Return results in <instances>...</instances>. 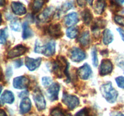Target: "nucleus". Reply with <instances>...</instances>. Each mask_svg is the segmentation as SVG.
<instances>
[{
    "label": "nucleus",
    "mask_w": 124,
    "mask_h": 116,
    "mask_svg": "<svg viewBox=\"0 0 124 116\" xmlns=\"http://www.w3.org/2000/svg\"><path fill=\"white\" fill-rule=\"evenodd\" d=\"M27 95H28L27 91H23L20 93V94H19V97H20L24 98V97H26Z\"/></svg>",
    "instance_id": "ea45409f"
},
{
    "label": "nucleus",
    "mask_w": 124,
    "mask_h": 116,
    "mask_svg": "<svg viewBox=\"0 0 124 116\" xmlns=\"http://www.w3.org/2000/svg\"><path fill=\"white\" fill-rule=\"evenodd\" d=\"M105 0H97L94 6V10L96 13L98 14H101L104 11L105 7Z\"/></svg>",
    "instance_id": "aec40b11"
},
{
    "label": "nucleus",
    "mask_w": 124,
    "mask_h": 116,
    "mask_svg": "<svg viewBox=\"0 0 124 116\" xmlns=\"http://www.w3.org/2000/svg\"><path fill=\"white\" fill-rule=\"evenodd\" d=\"M2 86H1V85H0V94H1V91H2Z\"/></svg>",
    "instance_id": "09e8293b"
},
{
    "label": "nucleus",
    "mask_w": 124,
    "mask_h": 116,
    "mask_svg": "<svg viewBox=\"0 0 124 116\" xmlns=\"http://www.w3.org/2000/svg\"><path fill=\"white\" fill-rule=\"evenodd\" d=\"M1 22H2V16H1V14L0 13V24L1 23Z\"/></svg>",
    "instance_id": "de8ad7c7"
},
{
    "label": "nucleus",
    "mask_w": 124,
    "mask_h": 116,
    "mask_svg": "<svg viewBox=\"0 0 124 116\" xmlns=\"http://www.w3.org/2000/svg\"><path fill=\"white\" fill-rule=\"evenodd\" d=\"M67 116H71V115L70 114L67 113Z\"/></svg>",
    "instance_id": "8fccbe9b"
},
{
    "label": "nucleus",
    "mask_w": 124,
    "mask_h": 116,
    "mask_svg": "<svg viewBox=\"0 0 124 116\" xmlns=\"http://www.w3.org/2000/svg\"><path fill=\"white\" fill-rule=\"evenodd\" d=\"M52 80L50 77H43L42 78V83L44 87H49L52 83Z\"/></svg>",
    "instance_id": "473e14b6"
},
{
    "label": "nucleus",
    "mask_w": 124,
    "mask_h": 116,
    "mask_svg": "<svg viewBox=\"0 0 124 116\" xmlns=\"http://www.w3.org/2000/svg\"><path fill=\"white\" fill-rule=\"evenodd\" d=\"M44 45H41L38 41H36L35 47V52L36 53H42Z\"/></svg>",
    "instance_id": "f704fd0d"
},
{
    "label": "nucleus",
    "mask_w": 124,
    "mask_h": 116,
    "mask_svg": "<svg viewBox=\"0 0 124 116\" xmlns=\"http://www.w3.org/2000/svg\"><path fill=\"white\" fill-rule=\"evenodd\" d=\"M62 101L70 110L74 109L79 105V100L77 97L65 93L63 94Z\"/></svg>",
    "instance_id": "20e7f679"
},
{
    "label": "nucleus",
    "mask_w": 124,
    "mask_h": 116,
    "mask_svg": "<svg viewBox=\"0 0 124 116\" xmlns=\"http://www.w3.org/2000/svg\"><path fill=\"white\" fill-rule=\"evenodd\" d=\"M42 59L41 58H38L37 59H32V58L26 57L25 59V64L27 68L30 71H35L41 65Z\"/></svg>",
    "instance_id": "9d476101"
},
{
    "label": "nucleus",
    "mask_w": 124,
    "mask_h": 116,
    "mask_svg": "<svg viewBox=\"0 0 124 116\" xmlns=\"http://www.w3.org/2000/svg\"><path fill=\"white\" fill-rule=\"evenodd\" d=\"M78 34V29L75 27H70L66 30L67 36L70 39L75 38Z\"/></svg>",
    "instance_id": "393cba45"
},
{
    "label": "nucleus",
    "mask_w": 124,
    "mask_h": 116,
    "mask_svg": "<svg viewBox=\"0 0 124 116\" xmlns=\"http://www.w3.org/2000/svg\"><path fill=\"white\" fill-rule=\"evenodd\" d=\"M117 31L119 33V35L121 36V38H122V41H124V30L123 29H121V28H117Z\"/></svg>",
    "instance_id": "4c0bfd02"
},
{
    "label": "nucleus",
    "mask_w": 124,
    "mask_h": 116,
    "mask_svg": "<svg viewBox=\"0 0 124 116\" xmlns=\"http://www.w3.org/2000/svg\"><path fill=\"white\" fill-rule=\"evenodd\" d=\"M14 64L16 68H19L23 65V60L21 59H17L14 62Z\"/></svg>",
    "instance_id": "c9c22d12"
},
{
    "label": "nucleus",
    "mask_w": 124,
    "mask_h": 116,
    "mask_svg": "<svg viewBox=\"0 0 124 116\" xmlns=\"http://www.w3.org/2000/svg\"><path fill=\"white\" fill-rule=\"evenodd\" d=\"M78 41L84 47L88 46L90 44V41L89 32L88 31H85L82 33L81 36L79 37Z\"/></svg>",
    "instance_id": "6ab92c4d"
},
{
    "label": "nucleus",
    "mask_w": 124,
    "mask_h": 116,
    "mask_svg": "<svg viewBox=\"0 0 124 116\" xmlns=\"http://www.w3.org/2000/svg\"><path fill=\"white\" fill-rule=\"evenodd\" d=\"M6 4V0H0V7L5 6Z\"/></svg>",
    "instance_id": "37998d69"
},
{
    "label": "nucleus",
    "mask_w": 124,
    "mask_h": 116,
    "mask_svg": "<svg viewBox=\"0 0 124 116\" xmlns=\"http://www.w3.org/2000/svg\"><path fill=\"white\" fill-rule=\"evenodd\" d=\"M54 14V10L53 7L46 8L42 13L39 15L38 19L42 22H46L51 20Z\"/></svg>",
    "instance_id": "9b49d317"
},
{
    "label": "nucleus",
    "mask_w": 124,
    "mask_h": 116,
    "mask_svg": "<svg viewBox=\"0 0 124 116\" xmlns=\"http://www.w3.org/2000/svg\"><path fill=\"white\" fill-rule=\"evenodd\" d=\"M29 84V79L25 76H19L13 79V86L16 89H23L28 87Z\"/></svg>",
    "instance_id": "6e6552de"
},
{
    "label": "nucleus",
    "mask_w": 124,
    "mask_h": 116,
    "mask_svg": "<svg viewBox=\"0 0 124 116\" xmlns=\"http://www.w3.org/2000/svg\"><path fill=\"white\" fill-rule=\"evenodd\" d=\"M65 24L67 26L72 27L73 25H75L76 23L78 22L79 18L78 14L75 12H72L68 15L66 16L65 18Z\"/></svg>",
    "instance_id": "a211bd4d"
},
{
    "label": "nucleus",
    "mask_w": 124,
    "mask_h": 116,
    "mask_svg": "<svg viewBox=\"0 0 124 116\" xmlns=\"http://www.w3.org/2000/svg\"><path fill=\"white\" fill-rule=\"evenodd\" d=\"M113 66L111 61L109 59H105L102 60L99 68V72L101 76H105L111 73L112 71Z\"/></svg>",
    "instance_id": "1a4fd4ad"
},
{
    "label": "nucleus",
    "mask_w": 124,
    "mask_h": 116,
    "mask_svg": "<svg viewBox=\"0 0 124 116\" xmlns=\"http://www.w3.org/2000/svg\"><path fill=\"white\" fill-rule=\"evenodd\" d=\"M2 77H3V74H2V68L0 66V80L2 79Z\"/></svg>",
    "instance_id": "c03bdc74"
},
{
    "label": "nucleus",
    "mask_w": 124,
    "mask_h": 116,
    "mask_svg": "<svg viewBox=\"0 0 124 116\" xmlns=\"http://www.w3.org/2000/svg\"><path fill=\"white\" fill-rule=\"evenodd\" d=\"M82 18L83 21L87 25H89L92 20V14L90 10L85 9L82 12Z\"/></svg>",
    "instance_id": "5701e85b"
},
{
    "label": "nucleus",
    "mask_w": 124,
    "mask_h": 116,
    "mask_svg": "<svg viewBox=\"0 0 124 116\" xmlns=\"http://www.w3.org/2000/svg\"><path fill=\"white\" fill-rule=\"evenodd\" d=\"M78 4L79 5V6L80 7H84L86 6V4H87V0H77Z\"/></svg>",
    "instance_id": "e433bc0d"
},
{
    "label": "nucleus",
    "mask_w": 124,
    "mask_h": 116,
    "mask_svg": "<svg viewBox=\"0 0 124 116\" xmlns=\"http://www.w3.org/2000/svg\"><path fill=\"white\" fill-rule=\"evenodd\" d=\"M10 28L12 30L15 31H19L21 30V23L17 19H14L11 21L10 24Z\"/></svg>",
    "instance_id": "bb28decb"
},
{
    "label": "nucleus",
    "mask_w": 124,
    "mask_h": 116,
    "mask_svg": "<svg viewBox=\"0 0 124 116\" xmlns=\"http://www.w3.org/2000/svg\"><path fill=\"white\" fill-rule=\"evenodd\" d=\"M69 63L67 60L64 57H59L53 64V71L57 77L62 78L64 76H66L69 78L68 69H69Z\"/></svg>",
    "instance_id": "f257e3e1"
},
{
    "label": "nucleus",
    "mask_w": 124,
    "mask_h": 116,
    "mask_svg": "<svg viewBox=\"0 0 124 116\" xmlns=\"http://www.w3.org/2000/svg\"><path fill=\"white\" fill-rule=\"evenodd\" d=\"M115 22L117 24L124 27V16L119 15H116L114 18Z\"/></svg>",
    "instance_id": "2f4dec72"
},
{
    "label": "nucleus",
    "mask_w": 124,
    "mask_h": 116,
    "mask_svg": "<svg viewBox=\"0 0 124 116\" xmlns=\"http://www.w3.org/2000/svg\"><path fill=\"white\" fill-rule=\"evenodd\" d=\"M0 116H7L4 110L2 109H0Z\"/></svg>",
    "instance_id": "79ce46f5"
},
{
    "label": "nucleus",
    "mask_w": 124,
    "mask_h": 116,
    "mask_svg": "<svg viewBox=\"0 0 124 116\" xmlns=\"http://www.w3.org/2000/svg\"><path fill=\"white\" fill-rule=\"evenodd\" d=\"M6 75L8 78H10V77L12 75V70L10 66L8 67V68L6 70Z\"/></svg>",
    "instance_id": "58836bf2"
},
{
    "label": "nucleus",
    "mask_w": 124,
    "mask_h": 116,
    "mask_svg": "<svg viewBox=\"0 0 124 116\" xmlns=\"http://www.w3.org/2000/svg\"><path fill=\"white\" fill-rule=\"evenodd\" d=\"M15 100V96L13 93L10 91L6 90L3 93L0 98V104L3 105L4 103L12 104Z\"/></svg>",
    "instance_id": "dca6fc26"
},
{
    "label": "nucleus",
    "mask_w": 124,
    "mask_h": 116,
    "mask_svg": "<svg viewBox=\"0 0 124 116\" xmlns=\"http://www.w3.org/2000/svg\"><path fill=\"white\" fill-rule=\"evenodd\" d=\"M110 115H111V116H124L123 114L119 112H113V113H111Z\"/></svg>",
    "instance_id": "a19ab883"
},
{
    "label": "nucleus",
    "mask_w": 124,
    "mask_h": 116,
    "mask_svg": "<svg viewBox=\"0 0 124 116\" xmlns=\"http://www.w3.org/2000/svg\"><path fill=\"white\" fill-rule=\"evenodd\" d=\"M11 8L13 13L16 15L22 16L26 13L27 10L25 6L19 2H12Z\"/></svg>",
    "instance_id": "4468645a"
},
{
    "label": "nucleus",
    "mask_w": 124,
    "mask_h": 116,
    "mask_svg": "<svg viewBox=\"0 0 124 116\" xmlns=\"http://www.w3.org/2000/svg\"><path fill=\"white\" fill-rule=\"evenodd\" d=\"M85 53L79 48H73L70 51V58L73 62H80L85 59Z\"/></svg>",
    "instance_id": "39448f33"
},
{
    "label": "nucleus",
    "mask_w": 124,
    "mask_h": 116,
    "mask_svg": "<svg viewBox=\"0 0 124 116\" xmlns=\"http://www.w3.org/2000/svg\"><path fill=\"white\" fill-rule=\"evenodd\" d=\"M73 6V4L71 1H66L62 6V10L64 12H66L71 9Z\"/></svg>",
    "instance_id": "c756f323"
},
{
    "label": "nucleus",
    "mask_w": 124,
    "mask_h": 116,
    "mask_svg": "<svg viewBox=\"0 0 124 116\" xmlns=\"http://www.w3.org/2000/svg\"><path fill=\"white\" fill-rule=\"evenodd\" d=\"M52 116H67V114H65L61 109L59 108H55L51 111Z\"/></svg>",
    "instance_id": "c85d7f7f"
},
{
    "label": "nucleus",
    "mask_w": 124,
    "mask_h": 116,
    "mask_svg": "<svg viewBox=\"0 0 124 116\" xmlns=\"http://www.w3.org/2000/svg\"><path fill=\"white\" fill-rule=\"evenodd\" d=\"M28 48L25 46L18 45L8 51L7 53V58L9 59H13V58L19 57L25 54Z\"/></svg>",
    "instance_id": "423d86ee"
},
{
    "label": "nucleus",
    "mask_w": 124,
    "mask_h": 116,
    "mask_svg": "<svg viewBox=\"0 0 124 116\" xmlns=\"http://www.w3.org/2000/svg\"><path fill=\"white\" fill-rule=\"evenodd\" d=\"M100 91L104 99L108 103H115L118 97V93L113 87L112 83L108 82L102 85L100 87Z\"/></svg>",
    "instance_id": "f03ea898"
},
{
    "label": "nucleus",
    "mask_w": 124,
    "mask_h": 116,
    "mask_svg": "<svg viewBox=\"0 0 124 116\" xmlns=\"http://www.w3.org/2000/svg\"><path fill=\"white\" fill-rule=\"evenodd\" d=\"M48 32L51 36L55 38H59L63 35L61 27L59 24H52L50 25L48 28Z\"/></svg>",
    "instance_id": "ddd939ff"
},
{
    "label": "nucleus",
    "mask_w": 124,
    "mask_h": 116,
    "mask_svg": "<svg viewBox=\"0 0 124 116\" xmlns=\"http://www.w3.org/2000/svg\"><path fill=\"white\" fill-rule=\"evenodd\" d=\"M115 80H116L117 86L119 88L124 89V77H123V76H119V77H116Z\"/></svg>",
    "instance_id": "7c9ffc66"
},
{
    "label": "nucleus",
    "mask_w": 124,
    "mask_h": 116,
    "mask_svg": "<svg viewBox=\"0 0 124 116\" xmlns=\"http://www.w3.org/2000/svg\"><path fill=\"white\" fill-rule=\"evenodd\" d=\"M113 35L109 29H105L103 33V42L105 45H108L113 41Z\"/></svg>",
    "instance_id": "412c9836"
},
{
    "label": "nucleus",
    "mask_w": 124,
    "mask_h": 116,
    "mask_svg": "<svg viewBox=\"0 0 124 116\" xmlns=\"http://www.w3.org/2000/svg\"><path fill=\"white\" fill-rule=\"evenodd\" d=\"M91 55H92L93 65H94V66L96 67L98 65V55H97V50L94 47L92 48V51H91Z\"/></svg>",
    "instance_id": "cd10ccee"
},
{
    "label": "nucleus",
    "mask_w": 124,
    "mask_h": 116,
    "mask_svg": "<svg viewBox=\"0 0 124 116\" xmlns=\"http://www.w3.org/2000/svg\"><path fill=\"white\" fill-rule=\"evenodd\" d=\"M23 38L24 39H27L33 35L32 30L27 22H25L23 24Z\"/></svg>",
    "instance_id": "4be33fe9"
},
{
    "label": "nucleus",
    "mask_w": 124,
    "mask_h": 116,
    "mask_svg": "<svg viewBox=\"0 0 124 116\" xmlns=\"http://www.w3.org/2000/svg\"><path fill=\"white\" fill-rule=\"evenodd\" d=\"M75 116H89V111L88 109L83 108L75 114Z\"/></svg>",
    "instance_id": "72a5a7b5"
},
{
    "label": "nucleus",
    "mask_w": 124,
    "mask_h": 116,
    "mask_svg": "<svg viewBox=\"0 0 124 116\" xmlns=\"http://www.w3.org/2000/svg\"><path fill=\"white\" fill-rule=\"evenodd\" d=\"M56 51V44L54 41H50L46 45H44L42 53L47 57H50L54 54Z\"/></svg>",
    "instance_id": "2eb2a0df"
},
{
    "label": "nucleus",
    "mask_w": 124,
    "mask_h": 116,
    "mask_svg": "<svg viewBox=\"0 0 124 116\" xmlns=\"http://www.w3.org/2000/svg\"><path fill=\"white\" fill-rule=\"evenodd\" d=\"M33 99L36 108L39 111H42L45 109L46 107V102L42 92L39 89H36L33 93Z\"/></svg>",
    "instance_id": "7ed1b4c3"
},
{
    "label": "nucleus",
    "mask_w": 124,
    "mask_h": 116,
    "mask_svg": "<svg viewBox=\"0 0 124 116\" xmlns=\"http://www.w3.org/2000/svg\"><path fill=\"white\" fill-rule=\"evenodd\" d=\"M87 1H88V3H89L90 4L91 6H92V3H93V0H87Z\"/></svg>",
    "instance_id": "49530a36"
},
{
    "label": "nucleus",
    "mask_w": 124,
    "mask_h": 116,
    "mask_svg": "<svg viewBox=\"0 0 124 116\" xmlns=\"http://www.w3.org/2000/svg\"><path fill=\"white\" fill-rule=\"evenodd\" d=\"M44 4V0H34L33 2L32 10L34 13H37L42 8Z\"/></svg>",
    "instance_id": "b1692460"
},
{
    "label": "nucleus",
    "mask_w": 124,
    "mask_h": 116,
    "mask_svg": "<svg viewBox=\"0 0 124 116\" xmlns=\"http://www.w3.org/2000/svg\"><path fill=\"white\" fill-rule=\"evenodd\" d=\"M92 69H91L90 65L87 64H85L79 68L77 71L79 77L83 80L88 79V77L92 74Z\"/></svg>",
    "instance_id": "f8f14e48"
},
{
    "label": "nucleus",
    "mask_w": 124,
    "mask_h": 116,
    "mask_svg": "<svg viewBox=\"0 0 124 116\" xmlns=\"http://www.w3.org/2000/svg\"><path fill=\"white\" fill-rule=\"evenodd\" d=\"M31 108V103L30 99L28 97H24L22 99L19 105V111L21 114L28 113L30 111Z\"/></svg>",
    "instance_id": "f3484780"
},
{
    "label": "nucleus",
    "mask_w": 124,
    "mask_h": 116,
    "mask_svg": "<svg viewBox=\"0 0 124 116\" xmlns=\"http://www.w3.org/2000/svg\"><path fill=\"white\" fill-rule=\"evenodd\" d=\"M115 1L119 4H122L124 2V0H115Z\"/></svg>",
    "instance_id": "a18cd8bd"
},
{
    "label": "nucleus",
    "mask_w": 124,
    "mask_h": 116,
    "mask_svg": "<svg viewBox=\"0 0 124 116\" xmlns=\"http://www.w3.org/2000/svg\"><path fill=\"white\" fill-rule=\"evenodd\" d=\"M59 89H60V86L59 83L56 82L53 83L47 89V95L51 101H55L58 100Z\"/></svg>",
    "instance_id": "0eeeda50"
},
{
    "label": "nucleus",
    "mask_w": 124,
    "mask_h": 116,
    "mask_svg": "<svg viewBox=\"0 0 124 116\" xmlns=\"http://www.w3.org/2000/svg\"><path fill=\"white\" fill-rule=\"evenodd\" d=\"M8 37L7 29H0V44H5L7 41V38Z\"/></svg>",
    "instance_id": "a878e982"
}]
</instances>
